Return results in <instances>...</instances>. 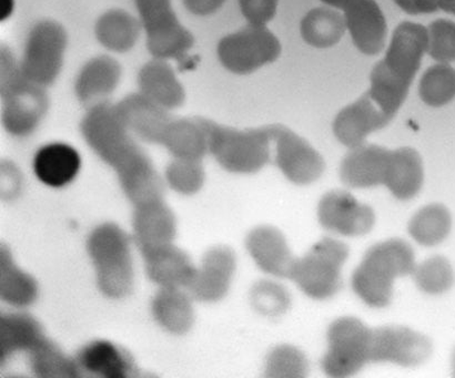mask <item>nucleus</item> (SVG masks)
<instances>
[{
	"instance_id": "nucleus-22",
	"label": "nucleus",
	"mask_w": 455,
	"mask_h": 378,
	"mask_svg": "<svg viewBox=\"0 0 455 378\" xmlns=\"http://www.w3.org/2000/svg\"><path fill=\"white\" fill-rule=\"evenodd\" d=\"M151 281L162 287H188L196 269L190 257L180 248L168 246L141 252Z\"/></svg>"
},
{
	"instance_id": "nucleus-17",
	"label": "nucleus",
	"mask_w": 455,
	"mask_h": 378,
	"mask_svg": "<svg viewBox=\"0 0 455 378\" xmlns=\"http://www.w3.org/2000/svg\"><path fill=\"white\" fill-rule=\"evenodd\" d=\"M115 106L132 135L149 144L162 145L164 132L172 120L167 109L155 104L142 93L124 98Z\"/></svg>"
},
{
	"instance_id": "nucleus-44",
	"label": "nucleus",
	"mask_w": 455,
	"mask_h": 378,
	"mask_svg": "<svg viewBox=\"0 0 455 378\" xmlns=\"http://www.w3.org/2000/svg\"><path fill=\"white\" fill-rule=\"evenodd\" d=\"M395 4L404 12L411 15L431 13L439 11L436 0H395Z\"/></svg>"
},
{
	"instance_id": "nucleus-34",
	"label": "nucleus",
	"mask_w": 455,
	"mask_h": 378,
	"mask_svg": "<svg viewBox=\"0 0 455 378\" xmlns=\"http://www.w3.org/2000/svg\"><path fill=\"white\" fill-rule=\"evenodd\" d=\"M452 217L443 204H430L421 209L409 224V232L418 243L434 247L447 239L451 231Z\"/></svg>"
},
{
	"instance_id": "nucleus-36",
	"label": "nucleus",
	"mask_w": 455,
	"mask_h": 378,
	"mask_svg": "<svg viewBox=\"0 0 455 378\" xmlns=\"http://www.w3.org/2000/svg\"><path fill=\"white\" fill-rule=\"evenodd\" d=\"M420 96L427 105L439 108L455 98V69L449 64L431 67L423 75Z\"/></svg>"
},
{
	"instance_id": "nucleus-29",
	"label": "nucleus",
	"mask_w": 455,
	"mask_h": 378,
	"mask_svg": "<svg viewBox=\"0 0 455 378\" xmlns=\"http://www.w3.org/2000/svg\"><path fill=\"white\" fill-rule=\"evenodd\" d=\"M40 324L28 314L3 315L0 321V361L2 364L18 350L29 352L44 339Z\"/></svg>"
},
{
	"instance_id": "nucleus-28",
	"label": "nucleus",
	"mask_w": 455,
	"mask_h": 378,
	"mask_svg": "<svg viewBox=\"0 0 455 378\" xmlns=\"http://www.w3.org/2000/svg\"><path fill=\"white\" fill-rule=\"evenodd\" d=\"M156 321L173 335H185L193 327L194 309L190 297L177 287H162L153 300Z\"/></svg>"
},
{
	"instance_id": "nucleus-12",
	"label": "nucleus",
	"mask_w": 455,
	"mask_h": 378,
	"mask_svg": "<svg viewBox=\"0 0 455 378\" xmlns=\"http://www.w3.org/2000/svg\"><path fill=\"white\" fill-rule=\"evenodd\" d=\"M429 34L425 27L403 22L395 29L385 59L376 66L394 82L410 88L427 52Z\"/></svg>"
},
{
	"instance_id": "nucleus-16",
	"label": "nucleus",
	"mask_w": 455,
	"mask_h": 378,
	"mask_svg": "<svg viewBox=\"0 0 455 378\" xmlns=\"http://www.w3.org/2000/svg\"><path fill=\"white\" fill-rule=\"evenodd\" d=\"M235 271V256L231 248L216 247L204 255L188 286L191 295L203 302L224 299Z\"/></svg>"
},
{
	"instance_id": "nucleus-5",
	"label": "nucleus",
	"mask_w": 455,
	"mask_h": 378,
	"mask_svg": "<svg viewBox=\"0 0 455 378\" xmlns=\"http://www.w3.org/2000/svg\"><path fill=\"white\" fill-rule=\"evenodd\" d=\"M2 98L4 127L12 136L30 135L48 110L44 87L22 75L6 47L2 48Z\"/></svg>"
},
{
	"instance_id": "nucleus-10",
	"label": "nucleus",
	"mask_w": 455,
	"mask_h": 378,
	"mask_svg": "<svg viewBox=\"0 0 455 378\" xmlns=\"http://www.w3.org/2000/svg\"><path fill=\"white\" fill-rule=\"evenodd\" d=\"M281 44L265 26L250 25L227 35L218 44V57L231 73L251 74L278 59Z\"/></svg>"
},
{
	"instance_id": "nucleus-18",
	"label": "nucleus",
	"mask_w": 455,
	"mask_h": 378,
	"mask_svg": "<svg viewBox=\"0 0 455 378\" xmlns=\"http://www.w3.org/2000/svg\"><path fill=\"white\" fill-rule=\"evenodd\" d=\"M391 119L383 113L368 93L347 106L333 122L334 135L341 144L355 148L364 144L370 133L385 128Z\"/></svg>"
},
{
	"instance_id": "nucleus-7",
	"label": "nucleus",
	"mask_w": 455,
	"mask_h": 378,
	"mask_svg": "<svg viewBox=\"0 0 455 378\" xmlns=\"http://www.w3.org/2000/svg\"><path fill=\"white\" fill-rule=\"evenodd\" d=\"M147 46L157 59H184L194 46V35L178 20L172 0H136Z\"/></svg>"
},
{
	"instance_id": "nucleus-43",
	"label": "nucleus",
	"mask_w": 455,
	"mask_h": 378,
	"mask_svg": "<svg viewBox=\"0 0 455 378\" xmlns=\"http://www.w3.org/2000/svg\"><path fill=\"white\" fill-rule=\"evenodd\" d=\"M21 180L20 172L12 163L2 164V197L12 199L20 193Z\"/></svg>"
},
{
	"instance_id": "nucleus-35",
	"label": "nucleus",
	"mask_w": 455,
	"mask_h": 378,
	"mask_svg": "<svg viewBox=\"0 0 455 378\" xmlns=\"http://www.w3.org/2000/svg\"><path fill=\"white\" fill-rule=\"evenodd\" d=\"M31 371L38 377H78L79 367L76 359L66 357L52 342L44 337L29 350Z\"/></svg>"
},
{
	"instance_id": "nucleus-14",
	"label": "nucleus",
	"mask_w": 455,
	"mask_h": 378,
	"mask_svg": "<svg viewBox=\"0 0 455 378\" xmlns=\"http://www.w3.org/2000/svg\"><path fill=\"white\" fill-rule=\"evenodd\" d=\"M318 217L323 228L347 237L367 234L376 221L372 208L341 190L330 191L323 195Z\"/></svg>"
},
{
	"instance_id": "nucleus-20",
	"label": "nucleus",
	"mask_w": 455,
	"mask_h": 378,
	"mask_svg": "<svg viewBox=\"0 0 455 378\" xmlns=\"http://www.w3.org/2000/svg\"><path fill=\"white\" fill-rule=\"evenodd\" d=\"M390 153L374 145L352 148L341 163L342 181L351 188H371L385 184Z\"/></svg>"
},
{
	"instance_id": "nucleus-42",
	"label": "nucleus",
	"mask_w": 455,
	"mask_h": 378,
	"mask_svg": "<svg viewBox=\"0 0 455 378\" xmlns=\"http://www.w3.org/2000/svg\"><path fill=\"white\" fill-rule=\"evenodd\" d=\"M279 0H239L241 12L250 25L265 26L274 20Z\"/></svg>"
},
{
	"instance_id": "nucleus-37",
	"label": "nucleus",
	"mask_w": 455,
	"mask_h": 378,
	"mask_svg": "<svg viewBox=\"0 0 455 378\" xmlns=\"http://www.w3.org/2000/svg\"><path fill=\"white\" fill-rule=\"evenodd\" d=\"M414 281L423 292L443 295L452 287L454 272L451 264L443 256H434L416 266Z\"/></svg>"
},
{
	"instance_id": "nucleus-25",
	"label": "nucleus",
	"mask_w": 455,
	"mask_h": 378,
	"mask_svg": "<svg viewBox=\"0 0 455 378\" xmlns=\"http://www.w3.org/2000/svg\"><path fill=\"white\" fill-rule=\"evenodd\" d=\"M82 159L73 146L52 144L43 146L35 155L34 170L43 184L61 188L77 177Z\"/></svg>"
},
{
	"instance_id": "nucleus-46",
	"label": "nucleus",
	"mask_w": 455,
	"mask_h": 378,
	"mask_svg": "<svg viewBox=\"0 0 455 378\" xmlns=\"http://www.w3.org/2000/svg\"><path fill=\"white\" fill-rule=\"evenodd\" d=\"M439 9L455 16V0H436Z\"/></svg>"
},
{
	"instance_id": "nucleus-21",
	"label": "nucleus",
	"mask_w": 455,
	"mask_h": 378,
	"mask_svg": "<svg viewBox=\"0 0 455 378\" xmlns=\"http://www.w3.org/2000/svg\"><path fill=\"white\" fill-rule=\"evenodd\" d=\"M132 224L140 252L168 246L176 237V217L163 200L136 207Z\"/></svg>"
},
{
	"instance_id": "nucleus-11",
	"label": "nucleus",
	"mask_w": 455,
	"mask_h": 378,
	"mask_svg": "<svg viewBox=\"0 0 455 378\" xmlns=\"http://www.w3.org/2000/svg\"><path fill=\"white\" fill-rule=\"evenodd\" d=\"M431 353V341L411 328L382 327L370 333V363L389 362L413 367L426 362Z\"/></svg>"
},
{
	"instance_id": "nucleus-13",
	"label": "nucleus",
	"mask_w": 455,
	"mask_h": 378,
	"mask_svg": "<svg viewBox=\"0 0 455 378\" xmlns=\"http://www.w3.org/2000/svg\"><path fill=\"white\" fill-rule=\"evenodd\" d=\"M275 162L296 185H309L324 171V160L318 151L290 129L275 124Z\"/></svg>"
},
{
	"instance_id": "nucleus-8",
	"label": "nucleus",
	"mask_w": 455,
	"mask_h": 378,
	"mask_svg": "<svg viewBox=\"0 0 455 378\" xmlns=\"http://www.w3.org/2000/svg\"><path fill=\"white\" fill-rule=\"evenodd\" d=\"M370 333L371 328L355 318L334 321L328 332V350L321 362L325 374L349 377L367 366Z\"/></svg>"
},
{
	"instance_id": "nucleus-23",
	"label": "nucleus",
	"mask_w": 455,
	"mask_h": 378,
	"mask_svg": "<svg viewBox=\"0 0 455 378\" xmlns=\"http://www.w3.org/2000/svg\"><path fill=\"white\" fill-rule=\"evenodd\" d=\"M76 363L89 375L126 378L137 375L131 355L109 341H93L79 350Z\"/></svg>"
},
{
	"instance_id": "nucleus-30",
	"label": "nucleus",
	"mask_w": 455,
	"mask_h": 378,
	"mask_svg": "<svg viewBox=\"0 0 455 378\" xmlns=\"http://www.w3.org/2000/svg\"><path fill=\"white\" fill-rule=\"evenodd\" d=\"M162 145L177 159L202 160L208 151L206 131L196 118L172 120Z\"/></svg>"
},
{
	"instance_id": "nucleus-31",
	"label": "nucleus",
	"mask_w": 455,
	"mask_h": 378,
	"mask_svg": "<svg viewBox=\"0 0 455 378\" xmlns=\"http://www.w3.org/2000/svg\"><path fill=\"white\" fill-rule=\"evenodd\" d=\"M140 24L124 11H110L97 21L96 35L102 46L116 52H126L135 46Z\"/></svg>"
},
{
	"instance_id": "nucleus-38",
	"label": "nucleus",
	"mask_w": 455,
	"mask_h": 378,
	"mask_svg": "<svg viewBox=\"0 0 455 378\" xmlns=\"http://www.w3.org/2000/svg\"><path fill=\"white\" fill-rule=\"evenodd\" d=\"M309 371L305 355L293 346L280 345L267 357V377H306Z\"/></svg>"
},
{
	"instance_id": "nucleus-33",
	"label": "nucleus",
	"mask_w": 455,
	"mask_h": 378,
	"mask_svg": "<svg viewBox=\"0 0 455 378\" xmlns=\"http://www.w3.org/2000/svg\"><path fill=\"white\" fill-rule=\"evenodd\" d=\"M0 295L4 302L20 308L34 303L38 296V286L35 279L17 268L11 252L4 246L2 247Z\"/></svg>"
},
{
	"instance_id": "nucleus-47",
	"label": "nucleus",
	"mask_w": 455,
	"mask_h": 378,
	"mask_svg": "<svg viewBox=\"0 0 455 378\" xmlns=\"http://www.w3.org/2000/svg\"><path fill=\"white\" fill-rule=\"evenodd\" d=\"M323 2L332 7L343 8L347 3V0H323Z\"/></svg>"
},
{
	"instance_id": "nucleus-48",
	"label": "nucleus",
	"mask_w": 455,
	"mask_h": 378,
	"mask_svg": "<svg viewBox=\"0 0 455 378\" xmlns=\"http://www.w3.org/2000/svg\"><path fill=\"white\" fill-rule=\"evenodd\" d=\"M452 367H453V376H455V350H454L453 357H452Z\"/></svg>"
},
{
	"instance_id": "nucleus-40",
	"label": "nucleus",
	"mask_w": 455,
	"mask_h": 378,
	"mask_svg": "<svg viewBox=\"0 0 455 378\" xmlns=\"http://www.w3.org/2000/svg\"><path fill=\"white\" fill-rule=\"evenodd\" d=\"M427 34L429 55L440 64L455 61V22L445 20L432 22Z\"/></svg>"
},
{
	"instance_id": "nucleus-45",
	"label": "nucleus",
	"mask_w": 455,
	"mask_h": 378,
	"mask_svg": "<svg viewBox=\"0 0 455 378\" xmlns=\"http://www.w3.org/2000/svg\"><path fill=\"white\" fill-rule=\"evenodd\" d=\"M225 2L226 0H184L186 8L198 16H207L216 12Z\"/></svg>"
},
{
	"instance_id": "nucleus-2",
	"label": "nucleus",
	"mask_w": 455,
	"mask_h": 378,
	"mask_svg": "<svg viewBox=\"0 0 455 378\" xmlns=\"http://www.w3.org/2000/svg\"><path fill=\"white\" fill-rule=\"evenodd\" d=\"M414 268L416 261L410 244L392 239L369 248L352 275V287L368 305L386 308L392 299L395 280L412 274Z\"/></svg>"
},
{
	"instance_id": "nucleus-1",
	"label": "nucleus",
	"mask_w": 455,
	"mask_h": 378,
	"mask_svg": "<svg viewBox=\"0 0 455 378\" xmlns=\"http://www.w3.org/2000/svg\"><path fill=\"white\" fill-rule=\"evenodd\" d=\"M84 140L117 172L120 185L135 207L163 200L164 186L148 155L138 146L115 106H92L82 122Z\"/></svg>"
},
{
	"instance_id": "nucleus-3",
	"label": "nucleus",
	"mask_w": 455,
	"mask_h": 378,
	"mask_svg": "<svg viewBox=\"0 0 455 378\" xmlns=\"http://www.w3.org/2000/svg\"><path fill=\"white\" fill-rule=\"evenodd\" d=\"M196 119L206 131L208 150L226 170L254 173L270 161L275 126L241 131L220 126L211 120Z\"/></svg>"
},
{
	"instance_id": "nucleus-4",
	"label": "nucleus",
	"mask_w": 455,
	"mask_h": 378,
	"mask_svg": "<svg viewBox=\"0 0 455 378\" xmlns=\"http://www.w3.org/2000/svg\"><path fill=\"white\" fill-rule=\"evenodd\" d=\"M100 290L111 299H122L133 287L131 238L115 224L97 226L87 241Z\"/></svg>"
},
{
	"instance_id": "nucleus-6",
	"label": "nucleus",
	"mask_w": 455,
	"mask_h": 378,
	"mask_svg": "<svg viewBox=\"0 0 455 378\" xmlns=\"http://www.w3.org/2000/svg\"><path fill=\"white\" fill-rule=\"evenodd\" d=\"M347 256L349 248L345 243L324 238L305 256L297 257L289 279L312 299H330L342 287L341 270Z\"/></svg>"
},
{
	"instance_id": "nucleus-19",
	"label": "nucleus",
	"mask_w": 455,
	"mask_h": 378,
	"mask_svg": "<svg viewBox=\"0 0 455 378\" xmlns=\"http://www.w3.org/2000/svg\"><path fill=\"white\" fill-rule=\"evenodd\" d=\"M247 248L259 268L278 278H290L297 257L284 235L274 226L263 225L251 231L247 238Z\"/></svg>"
},
{
	"instance_id": "nucleus-9",
	"label": "nucleus",
	"mask_w": 455,
	"mask_h": 378,
	"mask_svg": "<svg viewBox=\"0 0 455 378\" xmlns=\"http://www.w3.org/2000/svg\"><path fill=\"white\" fill-rule=\"evenodd\" d=\"M67 46L64 27L44 20L31 29L27 39L20 69L31 83L46 87L60 75Z\"/></svg>"
},
{
	"instance_id": "nucleus-39",
	"label": "nucleus",
	"mask_w": 455,
	"mask_h": 378,
	"mask_svg": "<svg viewBox=\"0 0 455 378\" xmlns=\"http://www.w3.org/2000/svg\"><path fill=\"white\" fill-rule=\"evenodd\" d=\"M168 184L182 194L198 193L204 185V171L200 160L177 159L166 170Z\"/></svg>"
},
{
	"instance_id": "nucleus-24",
	"label": "nucleus",
	"mask_w": 455,
	"mask_h": 378,
	"mask_svg": "<svg viewBox=\"0 0 455 378\" xmlns=\"http://www.w3.org/2000/svg\"><path fill=\"white\" fill-rule=\"evenodd\" d=\"M120 75L122 68L113 58H93L80 71L75 86L76 95L84 105L100 104L118 86Z\"/></svg>"
},
{
	"instance_id": "nucleus-15",
	"label": "nucleus",
	"mask_w": 455,
	"mask_h": 378,
	"mask_svg": "<svg viewBox=\"0 0 455 378\" xmlns=\"http://www.w3.org/2000/svg\"><path fill=\"white\" fill-rule=\"evenodd\" d=\"M342 9L355 47L365 55H378L385 47L387 31L378 4L374 0H347Z\"/></svg>"
},
{
	"instance_id": "nucleus-27",
	"label": "nucleus",
	"mask_w": 455,
	"mask_h": 378,
	"mask_svg": "<svg viewBox=\"0 0 455 378\" xmlns=\"http://www.w3.org/2000/svg\"><path fill=\"white\" fill-rule=\"evenodd\" d=\"M423 164L420 154L411 148L391 151L385 185L396 198L416 197L423 184Z\"/></svg>"
},
{
	"instance_id": "nucleus-26",
	"label": "nucleus",
	"mask_w": 455,
	"mask_h": 378,
	"mask_svg": "<svg viewBox=\"0 0 455 378\" xmlns=\"http://www.w3.org/2000/svg\"><path fill=\"white\" fill-rule=\"evenodd\" d=\"M140 93L164 109H175L184 104L185 91L167 62L157 59L142 67L138 75Z\"/></svg>"
},
{
	"instance_id": "nucleus-32",
	"label": "nucleus",
	"mask_w": 455,
	"mask_h": 378,
	"mask_svg": "<svg viewBox=\"0 0 455 378\" xmlns=\"http://www.w3.org/2000/svg\"><path fill=\"white\" fill-rule=\"evenodd\" d=\"M347 30L346 18L329 8H315L301 21V35L315 48H328L340 42Z\"/></svg>"
},
{
	"instance_id": "nucleus-41",
	"label": "nucleus",
	"mask_w": 455,
	"mask_h": 378,
	"mask_svg": "<svg viewBox=\"0 0 455 378\" xmlns=\"http://www.w3.org/2000/svg\"><path fill=\"white\" fill-rule=\"evenodd\" d=\"M251 299L254 308L269 317H278L290 305V296L285 288L269 281L257 283L252 288Z\"/></svg>"
}]
</instances>
